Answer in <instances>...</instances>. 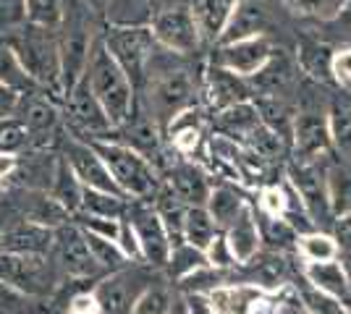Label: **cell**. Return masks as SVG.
Masks as SVG:
<instances>
[{"mask_svg": "<svg viewBox=\"0 0 351 314\" xmlns=\"http://www.w3.org/2000/svg\"><path fill=\"white\" fill-rule=\"evenodd\" d=\"M184 304H186V312L189 314H218L210 306V301H207L205 293H186Z\"/></svg>", "mask_w": 351, "mask_h": 314, "instance_id": "c3c4849f", "label": "cell"}, {"mask_svg": "<svg viewBox=\"0 0 351 314\" xmlns=\"http://www.w3.org/2000/svg\"><path fill=\"white\" fill-rule=\"evenodd\" d=\"M19 97H21V94H16L14 90H8L5 84H0V118H8V116H14Z\"/></svg>", "mask_w": 351, "mask_h": 314, "instance_id": "681fc988", "label": "cell"}, {"mask_svg": "<svg viewBox=\"0 0 351 314\" xmlns=\"http://www.w3.org/2000/svg\"><path fill=\"white\" fill-rule=\"evenodd\" d=\"M199 94L210 110H223V107H231L236 103H244L249 100L252 90L247 87V79L236 76L234 71L223 68L210 63L202 71V81H199Z\"/></svg>", "mask_w": 351, "mask_h": 314, "instance_id": "4fadbf2b", "label": "cell"}, {"mask_svg": "<svg viewBox=\"0 0 351 314\" xmlns=\"http://www.w3.org/2000/svg\"><path fill=\"white\" fill-rule=\"evenodd\" d=\"M66 314H103L100 304L95 299L92 288H82V291H73L69 301H66Z\"/></svg>", "mask_w": 351, "mask_h": 314, "instance_id": "7bdbcfd3", "label": "cell"}, {"mask_svg": "<svg viewBox=\"0 0 351 314\" xmlns=\"http://www.w3.org/2000/svg\"><path fill=\"white\" fill-rule=\"evenodd\" d=\"M19 163V155L14 152H0V196H5L11 192V176Z\"/></svg>", "mask_w": 351, "mask_h": 314, "instance_id": "bcb514c9", "label": "cell"}, {"mask_svg": "<svg viewBox=\"0 0 351 314\" xmlns=\"http://www.w3.org/2000/svg\"><path fill=\"white\" fill-rule=\"evenodd\" d=\"M0 37L14 50L16 60L27 71L32 81L63 103V87H60V47L58 29H43L34 24H19L14 29L0 31Z\"/></svg>", "mask_w": 351, "mask_h": 314, "instance_id": "6da1fadb", "label": "cell"}, {"mask_svg": "<svg viewBox=\"0 0 351 314\" xmlns=\"http://www.w3.org/2000/svg\"><path fill=\"white\" fill-rule=\"evenodd\" d=\"M165 3H173V0H162L160 5H165ZM160 5H158V8H160ZM152 11H155V8H152Z\"/></svg>", "mask_w": 351, "mask_h": 314, "instance_id": "11a10c76", "label": "cell"}, {"mask_svg": "<svg viewBox=\"0 0 351 314\" xmlns=\"http://www.w3.org/2000/svg\"><path fill=\"white\" fill-rule=\"evenodd\" d=\"M147 24L152 29L155 42L173 55L189 58L202 47V37L197 31L194 14H191V3L186 0H173V3L155 8Z\"/></svg>", "mask_w": 351, "mask_h": 314, "instance_id": "8992f818", "label": "cell"}, {"mask_svg": "<svg viewBox=\"0 0 351 314\" xmlns=\"http://www.w3.org/2000/svg\"><path fill=\"white\" fill-rule=\"evenodd\" d=\"M202 131H205V113L197 105H191L165 123L162 136L171 142V147L178 155H194L202 142Z\"/></svg>", "mask_w": 351, "mask_h": 314, "instance_id": "ac0fdd59", "label": "cell"}, {"mask_svg": "<svg viewBox=\"0 0 351 314\" xmlns=\"http://www.w3.org/2000/svg\"><path fill=\"white\" fill-rule=\"evenodd\" d=\"M173 304H176V299L168 285L149 283L145 291L134 299L132 314H171Z\"/></svg>", "mask_w": 351, "mask_h": 314, "instance_id": "e575fe53", "label": "cell"}, {"mask_svg": "<svg viewBox=\"0 0 351 314\" xmlns=\"http://www.w3.org/2000/svg\"><path fill=\"white\" fill-rule=\"evenodd\" d=\"M63 275L56 267L50 254H8L0 252V283L11 285L14 291L32 296L37 301H47L58 293L63 285Z\"/></svg>", "mask_w": 351, "mask_h": 314, "instance_id": "5b68a950", "label": "cell"}, {"mask_svg": "<svg viewBox=\"0 0 351 314\" xmlns=\"http://www.w3.org/2000/svg\"><path fill=\"white\" fill-rule=\"evenodd\" d=\"M293 16L309 21H336L349 0H280Z\"/></svg>", "mask_w": 351, "mask_h": 314, "instance_id": "d6a6232c", "label": "cell"}, {"mask_svg": "<svg viewBox=\"0 0 351 314\" xmlns=\"http://www.w3.org/2000/svg\"><path fill=\"white\" fill-rule=\"evenodd\" d=\"M165 186L173 192L184 205H205L210 194V183L205 173L191 163H168L165 165Z\"/></svg>", "mask_w": 351, "mask_h": 314, "instance_id": "ffe728a7", "label": "cell"}, {"mask_svg": "<svg viewBox=\"0 0 351 314\" xmlns=\"http://www.w3.org/2000/svg\"><path fill=\"white\" fill-rule=\"evenodd\" d=\"M113 3H116V0H82V5H84L92 16H108Z\"/></svg>", "mask_w": 351, "mask_h": 314, "instance_id": "816d5d0a", "label": "cell"}, {"mask_svg": "<svg viewBox=\"0 0 351 314\" xmlns=\"http://www.w3.org/2000/svg\"><path fill=\"white\" fill-rule=\"evenodd\" d=\"M108 53L116 58V63L123 68V74L129 76L134 90H139L147 81V68L149 60L158 50V42L152 37L149 24H118V21H108V27L100 31Z\"/></svg>", "mask_w": 351, "mask_h": 314, "instance_id": "277c9868", "label": "cell"}, {"mask_svg": "<svg viewBox=\"0 0 351 314\" xmlns=\"http://www.w3.org/2000/svg\"><path fill=\"white\" fill-rule=\"evenodd\" d=\"M34 314H40V312H34Z\"/></svg>", "mask_w": 351, "mask_h": 314, "instance_id": "9f6ffc18", "label": "cell"}, {"mask_svg": "<svg viewBox=\"0 0 351 314\" xmlns=\"http://www.w3.org/2000/svg\"><path fill=\"white\" fill-rule=\"evenodd\" d=\"M0 84H5L8 90H14L16 94H34L43 92L34 81H32L27 71L21 68V63L16 60L14 50L8 47V42L0 37Z\"/></svg>", "mask_w": 351, "mask_h": 314, "instance_id": "83f0119b", "label": "cell"}, {"mask_svg": "<svg viewBox=\"0 0 351 314\" xmlns=\"http://www.w3.org/2000/svg\"><path fill=\"white\" fill-rule=\"evenodd\" d=\"M265 27H267V11H265L263 0H239L228 27L220 34L218 45L254 37V34H265Z\"/></svg>", "mask_w": 351, "mask_h": 314, "instance_id": "44dd1931", "label": "cell"}, {"mask_svg": "<svg viewBox=\"0 0 351 314\" xmlns=\"http://www.w3.org/2000/svg\"><path fill=\"white\" fill-rule=\"evenodd\" d=\"M296 246L307 262H330L338 254L336 239H330L325 233H304L296 239Z\"/></svg>", "mask_w": 351, "mask_h": 314, "instance_id": "8d00e7d4", "label": "cell"}, {"mask_svg": "<svg viewBox=\"0 0 351 314\" xmlns=\"http://www.w3.org/2000/svg\"><path fill=\"white\" fill-rule=\"evenodd\" d=\"M307 283H312L317 291L333 296L338 301H351V288H349V275L346 267L338 262H312L307 267Z\"/></svg>", "mask_w": 351, "mask_h": 314, "instance_id": "d4e9b609", "label": "cell"}, {"mask_svg": "<svg viewBox=\"0 0 351 314\" xmlns=\"http://www.w3.org/2000/svg\"><path fill=\"white\" fill-rule=\"evenodd\" d=\"M302 299H304V306H307L309 314H349L343 309V304L328 293L317 291L315 285L309 283L302 288Z\"/></svg>", "mask_w": 351, "mask_h": 314, "instance_id": "74e56055", "label": "cell"}, {"mask_svg": "<svg viewBox=\"0 0 351 314\" xmlns=\"http://www.w3.org/2000/svg\"><path fill=\"white\" fill-rule=\"evenodd\" d=\"M84 233V241H87L89 246V254L95 257V262H97V267L105 272H116V270L126 267L132 259L121 252V246H118L113 239H103V236H97V233H89V231H82Z\"/></svg>", "mask_w": 351, "mask_h": 314, "instance_id": "4dcf8cb0", "label": "cell"}, {"mask_svg": "<svg viewBox=\"0 0 351 314\" xmlns=\"http://www.w3.org/2000/svg\"><path fill=\"white\" fill-rule=\"evenodd\" d=\"M63 126L66 131L79 139H105L113 131V123L105 116L103 105L89 92L87 81L79 79L71 92L63 97Z\"/></svg>", "mask_w": 351, "mask_h": 314, "instance_id": "52a82bcc", "label": "cell"}, {"mask_svg": "<svg viewBox=\"0 0 351 314\" xmlns=\"http://www.w3.org/2000/svg\"><path fill=\"white\" fill-rule=\"evenodd\" d=\"M50 259L56 262L60 275L66 280H92V278H103V270L97 267L95 257L89 254V246L84 241V233L79 225L71 220L66 225L56 228V239L50 249Z\"/></svg>", "mask_w": 351, "mask_h": 314, "instance_id": "9c48e42d", "label": "cell"}, {"mask_svg": "<svg viewBox=\"0 0 351 314\" xmlns=\"http://www.w3.org/2000/svg\"><path fill=\"white\" fill-rule=\"evenodd\" d=\"M97 29L84 27V24H73L63 18V27L58 29V47H60V87L63 97L71 92V87L84 76L87 68L89 50Z\"/></svg>", "mask_w": 351, "mask_h": 314, "instance_id": "7c38bea8", "label": "cell"}, {"mask_svg": "<svg viewBox=\"0 0 351 314\" xmlns=\"http://www.w3.org/2000/svg\"><path fill=\"white\" fill-rule=\"evenodd\" d=\"M8 199L14 202V207L19 209V215L24 220H32L45 228H60L71 220V215L60 207L58 202L47 192H34V189H11Z\"/></svg>", "mask_w": 351, "mask_h": 314, "instance_id": "2e32d148", "label": "cell"}, {"mask_svg": "<svg viewBox=\"0 0 351 314\" xmlns=\"http://www.w3.org/2000/svg\"><path fill=\"white\" fill-rule=\"evenodd\" d=\"M58 168V150H24L11 176V189L47 192Z\"/></svg>", "mask_w": 351, "mask_h": 314, "instance_id": "5bb4252c", "label": "cell"}, {"mask_svg": "<svg viewBox=\"0 0 351 314\" xmlns=\"http://www.w3.org/2000/svg\"><path fill=\"white\" fill-rule=\"evenodd\" d=\"M21 215H19V209L14 207V202L8 199V196H0V233L8 228V225L19 220Z\"/></svg>", "mask_w": 351, "mask_h": 314, "instance_id": "f907efd6", "label": "cell"}, {"mask_svg": "<svg viewBox=\"0 0 351 314\" xmlns=\"http://www.w3.org/2000/svg\"><path fill=\"white\" fill-rule=\"evenodd\" d=\"M34 304H43V301L24 296L11 285L0 283V314H34Z\"/></svg>", "mask_w": 351, "mask_h": 314, "instance_id": "ab89813d", "label": "cell"}, {"mask_svg": "<svg viewBox=\"0 0 351 314\" xmlns=\"http://www.w3.org/2000/svg\"><path fill=\"white\" fill-rule=\"evenodd\" d=\"M296 192L302 196V205L312 218H320V212H328V189L322 186V176L315 170V165H299L291 173Z\"/></svg>", "mask_w": 351, "mask_h": 314, "instance_id": "cb8c5ba5", "label": "cell"}, {"mask_svg": "<svg viewBox=\"0 0 351 314\" xmlns=\"http://www.w3.org/2000/svg\"><path fill=\"white\" fill-rule=\"evenodd\" d=\"M66 18L63 0H24V21L43 27V29H60Z\"/></svg>", "mask_w": 351, "mask_h": 314, "instance_id": "836d02e7", "label": "cell"}, {"mask_svg": "<svg viewBox=\"0 0 351 314\" xmlns=\"http://www.w3.org/2000/svg\"><path fill=\"white\" fill-rule=\"evenodd\" d=\"M123 218L132 225L136 244H139V257L147 267L162 270L171 254V239L162 228L158 212L152 207V202L145 199H132L129 207L123 212Z\"/></svg>", "mask_w": 351, "mask_h": 314, "instance_id": "ba28073f", "label": "cell"}, {"mask_svg": "<svg viewBox=\"0 0 351 314\" xmlns=\"http://www.w3.org/2000/svg\"><path fill=\"white\" fill-rule=\"evenodd\" d=\"M82 192H84V186L79 183V179L71 173V168L58 155V168H56V176H53V183H50L47 194L53 196L69 215H73L82 207Z\"/></svg>", "mask_w": 351, "mask_h": 314, "instance_id": "484cf974", "label": "cell"}, {"mask_svg": "<svg viewBox=\"0 0 351 314\" xmlns=\"http://www.w3.org/2000/svg\"><path fill=\"white\" fill-rule=\"evenodd\" d=\"M273 55V40L267 34H254L234 42H223L215 45L210 63L223 66L228 71H234L241 79H252L265 68V63Z\"/></svg>", "mask_w": 351, "mask_h": 314, "instance_id": "8fae6325", "label": "cell"}, {"mask_svg": "<svg viewBox=\"0 0 351 314\" xmlns=\"http://www.w3.org/2000/svg\"><path fill=\"white\" fill-rule=\"evenodd\" d=\"M139 262H129L116 272H105L97 283L92 285V293L100 304L103 314H132L134 299L152 283L145 270L136 267Z\"/></svg>", "mask_w": 351, "mask_h": 314, "instance_id": "30bf717a", "label": "cell"}, {"mask_svg": "<svg viewBox=\"0 0 351 314\" xmlns=\"http://www.w3.org/2000/svg\"><path fill=\"white\" fill-rule=\"evenodd\" d=\"M95 152L103 157L108 173L113 176L116 186L129 199H145L149 202L160 189V173L145 155L136 150L113 142V139H87Z\"/></svg>", "mask_w": 351, "mask_h": 314, "instance_id": "3957f363", "label": "cell"}, {"mask_svg": "<svg viewBox=\"0 0 351 314\" xmlns=\"http://www.w3.org/2000/svg\"><path fill=\"white\" fill-rule=\"evenodd\" d=\"M239 0H194L191 3V14H194V24L202 37V45H218L220 34L226 31L234 8Z\"/></svg>", "mask_w": 351, "mask_h": 314, "instance_id": "e0dca14e", "label": "cell"}, {"mask_svg": "<svg viewBox=\"0 0 351 314\" xmlns=\"http://www.w3.org/2000/svg\"><path fill=\"white\" fill-rule=\"evenodd\" d=\"M346 275H349V288H351V262L346 265Z\"/></svg>", "mask_w": 351, "mask_h": 314, "instance_id": "db71d44e", "label": "cell"}, {"mask_svg": "<svg viewBox=\"0 0 351 314\" xmlns=\"http://www.w3.org/2000/svg\"><path fill=\"white\" fill-rule=\"evenodd\" d=\"M349 314H351V312H349Z\"/></svg>", "mask_w": 351, "mask_h": 314, "instance_id": "6f0895ef", "label": "cell"}, {"mask_svg": "<svg viewBox=\"0 0 351 314\" xmlns=\"http://www.w3.org/2000/svg\"><path fill=\"white\" fill-rule=\"evenodd\" d=\"M205 257L210 267H228V265H234V257H231V249H228L223 233H215V239L207 244Z\"/></svg>", "mask_w": 351, "mask_h": 314, "instance_id": "ee69618b", "label": "cell"}, {"mask_svg": "<svg viewBox=\"0 0 351 314\" xmlns=\"http://www.w3.org/2000/svg\"><path fill=\"white\" fill-rule=\"evenodd\" d=\"M293 136H296V155H302L304 160L325 152L328 142H330V129H328L325 113L302 110L299 116H293Z\"/></svg>", "mask_w": 351, "mask_h": 314, "instance_id": "d6986e66", "label": "cell"}, {"mask_svg": "<svg viewBox=\"0 0 351 314\" xmlns=\"http://www.w3.org/2000/svg\"><path fill=\"white\" fill-rule=\"evenodd\" d=\"M336 244H338V249H343V252H351V209H349V212H343V215L338 218V223H336Z\"/></svg>", "mask_w": 351, "mask_h": 314, "instance_id": "7dc6e473", "label": "cell"}, {"mask_svg": "<svg viewBox=\"0 0 351 314\" xmlns=\"http://www.w3.org/2000/svg\"><path fill=\"white\" fill-rule=\"evenodd\" d=\"M24 24V0H0V31Z\"/></svg>", "mask_w": 351, "mask_h": 314, "instance_id": "f6af8a7d", "label": "cell"}, {"mask_svg": "<svg viewBox=\"0 0 351 314\" xmlns=\"http://www.w3.org/2000/svg\"><path fill=\"white\" fill-rule=\"evenodd\" d=\"M205 207L210 212V218H213V223L218 225V228H228L241 215L244 202H241V196L236 194L234 189L218 186V189H210Z\"/></svg>", "mask_w": 351, "mask_h": 314, "instance_id": "4316f807", "label": "cell"}, {"mask_svg": "<svg viewBox=\"0 0 351 314\" xmlns=\"http://www.w3.org/2000/svg\"><path fill=\"white\" fill-rule=\"evenodd\" d=\"M215 233H218V225L213 223V218H210L205 205L186 207V218H184V241L186 244L205 252L207 244L215 239Z\"/></svg>", "mask_w": 351, "mask_h": 314, "instance_id": "f1b7e54d", "label": "cell"}, {"mask_svg": "<svg viewBox=\"0 0 351 314\" xmlns=\"http://www.w3.org/2000/svg\"><path fill=\"white\" fill-rule=\"evenodd\" d=\"M330 76L343 90H351V47L333 50V55H330Z\"/></svg>", "mask_w": 351, "mask_h": 314, "instance_id": "b9f144b4", "label": "cell"}, {"mask_svg": "<svg viewBox=\"0 0 351 314\" xmlns=\"http://www.w3.org/2000/svg\"><path fill=\"white\" fill-rule=\"evenodd\" d=\"M171 314H189L186 312V304H181V301H176L173 309H171Z\"/></svg>", "mask_w": 351, "mask_h": 314, "instance_id": "f5cc1de1", "label": "cell"}, {"mask_svg": "<svg viewBox=\"0 0 351 314\" xmlns=\"http://www.w3.org/2000/svg\"><path fill=\"white\" fill-rule=\"evenodd\" d=\"M218 118H215V129H218L223 136H228V139H234L236 136H249L260 123V110H257V105L252 103V100H244V103H236L231 107H223L215 113Z\"/></svg>", "mask_w": 351, "mask_h": 314, "instance_id": "603a6c76", "label": "cell"}, {"mask_svg": "<svg viewBox=\"0 0 351 314\" xmlns=\"http://www.w3.org/2000/svg\"><path fill=\"white\" fill-rule=\"evenodd\" d=\"M289 194L280 189V186H267L263 189V199H260V207L267 218H283L286 209H289Z\"/></svg>", "mask_w": 351, "mask_h": 314, "instance_id": "60d3db41", "label": "cell"}, {"mask_svg": "<svg viewBox=\"0 0 351 314\" xmlns=\"http://www.w3.org/2000/svg\"><path fill=\"white\" fill-rule=\"evenodd\" d=\"M56 228H45L19 218L0 233V252L8 254H50Z\"/></svg>", "mask_w": 351, "mask_h": 314, "instance_id": "9a60e30c", "label": "cell"}, {"mask_svg": "<svg viewBox=\"0 0 351 314\" xmlns=\"http://www.w3.org/2000/svg\"><path fill=\"white\" fill-rule=\"evenodd\" d=\"M89 92L97 97V103L103 105L105 116L110 118L113 129L123 126L126 120L132 118L134 107H136V90L129 81V76L123 74V68L116 63V58L108 53L100 31L92 40V50H89L87 68L84 76Z\"/></svg>", "mask_w": 351, "mask_h": 314, "instance_id": "7a4b0ae2", "label": "cell"}, {"mask_svg": "<svg viewBox=\"0 0 351 314\" xmlns=\"http://www.w3.org/2000/svg\"><path fill=\"white\" fill-rule=\"evenodd\" d=\"M126 207H129V196L113 194V192H100V189H87L84 186L79 212L100 215V218H123Z\"/></svg>", "mask_w": 351, "mask_h": 314, "instance_id": "f546056e", "label": "cell"}, {"mask_svg": "<svg viewBox=\"0 0 351 314\" xmlns=\"http://www.w3.org/2000/svg\"><path fill=\"white\" fill-rule=\"evenodd\" d=\"M202 267H207L205 252L197 249V246H191V244H186V241H181V244H173V246H171V254H168V262H165L162 270H168L171 278L181 280V278L191 275L194 270H202Z\"/></svg>", "mask_w": 351, "mask_h": 314, "instance_id": "1f68e13d", "label": "cell"}, {"mask_svg": "<svg viewBox=\"0 0 351 314\" xmlns=\"http://www.w3.org/2000/svg\"><path fill=\"white\" fill-rule=\"evenodd\" d=\"M241 265H249V280L257 285H276L280 283L283 278V270H286V262L276 254H263V257H252Z\"/></svg>", "mask_w": 351, "mask_h": 314, "instance_id": "d590c367", "label": "cell"}, {"mask_svg": "<svg viewBox=\"0 0 351 314\" xmlns=\"http://www.w3.org/2000/svg\"><path fill=\"white\" fill-rule=\"evenodd\" d=\"M263 231V241H267L273 249H286L296 241V228L283 218H267Z\"/></svg>", "mask_w": 351, "mask_h": 314, "instance_id": "f35d334b", "label": "cell"}, {"mask_svg": "<svg viewBox=\"0 0 351 314\" xmlns=\"http://www.w3.org/2000/svg\"><path fill=\"white\" fill-rule=\"evenodd\" d=\"M223 236H226V244L231 249L234 262H247L260 249V231H257V223H254V218L247 207L241 209V215L226 228Z\"/></svg>", "mask_w": 351, "mask_h": 314, "instance_id": "7402d4cb", "label": "cell"}]
</instances>
